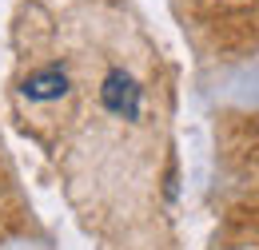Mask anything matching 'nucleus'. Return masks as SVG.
Listing matches in <instances>:
<instances>
[{"instance_id": "f257e3e1", "label": "nucleus", "mask_w": 259, "mask_h": 250, "mask_svg": "<svg viewBox=\"0 0 259 250\" xmlns=\"http://www.w3.org/2000/svg\"><path fill=\"white\" fill-rule=\"evenodd\" d=\"M100 99H104L108 111H116L124 119L140 115V88H136V80H132L128 72H108V80L100 88Z\"/></svg>"}, {"instance_id": "f03ea898", "label": "nucleus", "mask_w": 259, "mask_h": 250, "mask_svg": "<svg viewBox=\"0 0 259 250\" xmlns=\"http://www.w3.org/2000/svg\"><path fill=\"white\" fill-rule=\"evenodd\" d=\"M20 92L28 95V99H60V95H68V76L60 72V68H44V72H32L24 84H20Z\"/></svg>"}]
</instances>
